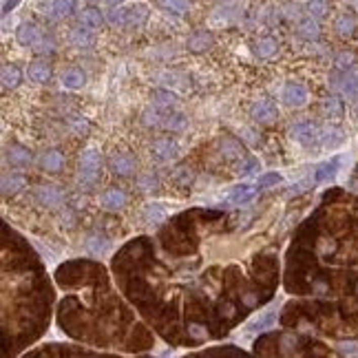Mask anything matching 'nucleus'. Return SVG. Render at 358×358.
<instances>
[{"mask_svg": "<svg viewBox=\"0 0 358 358\" xmlns=\"http://www.w3.org/2000/svg\"><path fill=\"white\" fill-rule=\"evenodd\" d=\"M35 202L40 206H47V208H58V206L64 202V195L56 186H40L38 190H35Z\"/></svg>", "mask_w": 358, "mask_h": 358, "instance_id": "nucleus-3", "label": "nucleus"}, {"mask_svg": "<svg viewBox=\"0 0 358 358\" xmlns=\"http://www.w3.org/2000/svg\"><path fill=\"white\" fill-rule=\"evenodd\" d=\"M354 292H356V296H358V281H356V285H354Z\"/></svg>", "mask_w": 358, "mask_h": 358, "instance_id": "nucleus-49", "label": "nucleus"}, {"mask_svg": "<svg viewBox=\"0 0 358 358\" xmlns=\"http://www.w3.org/2000/svg\"><path fill=\"white\" fill-rule=\"evenodd\" d=\"M124 204H126V195L120 188H108L104 195H102V206L106 210H120Z\"/></svg>", "mask_w": 358, "mask_h": 358, "instance_id": "nucleus-11", "label": "nucleus"}, {"mask_svg": "<svg viewBox=\"0 0 358 358\" xmlns=\"http://www.w3.org/2000/svg\"><path fill=\"white\" fill-rule=\"evenodd\" d=\"M307 186H309V181H307V179H303V181H299V184L290 186V195H301V192H305V190H307Z\"/></svg>", "mask_w": 358, "mask_h": 358, "instance_id": "nucleus-45", "label": "nucleus"}, {"mask_svg": "<svg viewBox=\"0 0 358 358\" xmlns=\"http://www.w3.org/2000/svg\"><path fill=\"white\" fill-rule=\"evenodd\" d=\"M108 166L115 175H131L135 171V160L129 153H115L111 160H108Z\"/></svg>", "mask_w": 358, "mask_h": 358, "instance_id": "nucleus-7", "label": "nucleus"}, {"mask_svg": "<svg viewBox=\"0 0 358 358\" xmlns=\"http://www.w3.org/2000/svg\"><path fill=\"white\" fill-rule=\"evenodd\" d=\"M27 186V179L22 177V175H7V177L3 179V192L5 195H16L18 190H22V188Z\"/></svg>", "mask_w": 358, "mask_h": 358, "instance_id": "nucleus-23", "label": "nucleus"}, {"mask_svg": "<svg viewBox=\"0 0 358 358\" xmlns=\"http://www.w3.org/2000/svg\"><path fill=\"white\" fill-rule=\"evenodd\" d=\"M40 166L47 173H60L64 168V155L60 150H47L40 157Z\"/></svg>", "mask_w": 358, "mask_h": 358, "instance_id": "nucleus-8", "label": "nucleus"}, {"mask_svg": "<svg viewBox=\"0 0 358 358\" xmlns=\"http://www.w3.org/2000/svg\"><path fill=\"white\" fill-rule=\"evenodd\" d=\"M354 29H356V20H354V18H351L349 14H343V16L336 18V31L341 33V35H345V38H347V35L354 33Z\"/></svg>", "mask_w": 358, "mask_h": 358, "instance_id": "nucleus-29", "label": "nucleus"}, {"mask_svg": "<svg viewBox=\"0 0 358 358\" xmlns=\"http://www.w3.org/2000/svg\"><path fill=\"white\" fill-rule=\"evenodd\" d=\"M31 49L35 53H42V56H45V53H53V51H56V42H53V38H49V35H40V38L33 42Z\"/></svg>", "mask_w": 358, "mask_h": 358, "instance_id": "nucleus-32", "label": "nucleus"}, {"mask_svg": "<svg viewBox=\"0 0 358 358\" xmlns=\"http://www.w3.org/2000/svg\"><path fill=\"white\" fill-rule=\"evenodd\" d=\"M16 38H18L20 45L33 47V42L40 38V31H38V27H35L33 22H22V25L16 29Z\"/></svg>", "mask_w": 358, "mask_h": 358, "instance_id": "nucleus-10", "label": "nucleus"}, {"mask_svg": "<svg viewBox=\"0 0 358 358\" xmlns=\"http://www.w3.org/2000/svg\"><path fill=\"white\" fill-rule=\"evenodd\" d=\"M281 184V175L276 173H268V175H261L259 177V188H268V186H276Z\"/></svg>", "mask_w": 358, "mask_h": 358, "instance_id": "nucleus-40", "label": "nucleus"}, {"mask_svg": "<svg viewBox=\"0 0 358 358\" xmlns=\"http://www.w3.org/2000/svg\"><path fill=\"white\" fill-rule=\"evenodd\" d=\"M221 316H226V319H232L234 316V312H236V307L232 305V303H221Z\"/></svg>", "mask_w": 358, "mask_h": 358, "instance_id": "nucleus-46", "label": "nucleus"}, {"mask_svg": "<svg viewBox=\"0 0 358 358\" xmlns=\"http://www.w3.org/2000/svg\"><path fill=\"white\" fill-rule=\"evenodd\" d=\"M93 42H95V38H93V33H91V29H87V27L80 25L77 29L71 31V45L77 47V49H91Z\"/></svg>", "mask_w": 358, "mask_h": 358, "instance_id": "nucleus-12", "label": "nucleus"}, {"mask_svg": "<svg viewBox=\"0 0 358 358\" xmlns=\"http://www.w3.org/2000/svg\"><path fill=\"white\" fill-rule=\"evenodd\" d=\"M212 47V35L206 31H195L188 38V49L190 51H206Z\"/></svg>", "mask_w": 358, "mask_h": 358, "instance_id": "nucleus-16", "label": "nucleus"}, {"mask_svg": "<svg viewBox=\"0 0 358 358\" xmlns=\"http://www.w3.org/2000/svg\"><path fill=\"white\" fill-rule=\"evenodd\" d=\"M283 100L288 106H303L307 102V91L299 82H288L283 87Z\"/></svg>", "mask_w": 358, "mask_h": 358, "instance_id": "nucleus-5", "label": "nucleus"}, {"mask_svg": "<svg viewBox=\"0 0 358 358\" xmlns=\"http://www.w3.org/2000/svg\"><path fill=\"white\" fill-rule=\"evenodd\" d=\"M29 77H31L33 82H38V84L49 82L51 66L47 64V62H42V60H38V62H31V66H29Z\"/></svg>", "mask_w": 358, "mask_h": 358, "instance_id": "nucleus-15", "label": "nucleus"}, {"mask_svg": "<svg viewBox=\"0 0 358 358\" xmlns=\"http://www.w3.org/2000/svg\"><path fill=\"white\" fill-rule=\"evenodd\" d=\"M106 248H108V239L104 234H100V232H93V234H89V239H87V250L91 254H102V252H106Z\"/></svg>", "mask_w": 358, "mask_h": 358, "instance_id": "nucleus-24", "label": "nucleus"}, {"mask_svg": "<svg viewBox=\"0 0 358 358\" xmlns=\"http://www.w3.org/2000/svg\"><path fill=\"white\" fill-rule=\"evenodd\" d=\"M290 135H292L296 142H301L303 146H312L319 139V129L309 122H303V124H294L292 129H290Z\"/></svg>", "mask_w": 358, "mask_h": 358, "instance_id": "nucleus-4", "label": "nucleus"}, {"mask_svg": "<svg viewBox=\"0 0 358 358\" xmlns=\"http://www.w3.org/2000/svg\"><path fill=\"white\" fill-rule=\"evenodd\" d=\"M157 5H160L162 9L171 11V14H186L188 7H190V0H157Z\"/></svg>", "mask_w": 358, "mask_h": 358, "instance_id": "nucleus-27", "label": "nucleus"}, {"mask_svg": "<svg viewBox=\"0 0 358 358\" xmlns=\"http://www.w3.org/2000/svg\"><path fill=\"white\" fill-rule=\"evenodd\" d=\"M257 195V186H250V184H241V186H234L232 192H230V199H232L234 204H246L254 199Z\"/></svg>", "mask_w": 358, "mask_h": 358, "instance_id": "nucleus-17", "label": "nucleus"}, {"mask_svg": "<svg viewBox=\"0 0 358 358\" xmlns=\"http://www.w3.org/2000/svg\"><path fill=\"white\" fill-rule=\"evenodd\" d=\"M144 217H146L148 223H162L164 219H166V210H164L160 204H148Z\"/></svg>", "mask_w": 358, "mask_h": 358, "instance_id": "nucleus-30", "label": "nucleus"}, {"mask_svg": "<svg viewBox=\"0 0 358 358\" xmlns=\"http://www.w3.org/2000/svg\"><path fill=\"white\" fill-rule=\"evenodd\" d=\"M252 117L257 120V122H261V124H270V122H274L276 120V115H279V108H276V104L272 100H259V102H254L252 104Z\"/></svg>", "mask_w": 358, "mask_h": 358, "instance_id": "nucleus-2", "label": "nucleus"}, {"mask_svg": "<svg viewBox=\"0 0 358 358\" xmlns=\"http://www.w3.org/2000/svg\"><path fill=\"white\" fill-rule=\"evenodd\" d=\"M20 84V69L14 64H5L3 66V89H16Z\"/></svg>", "mask_w": 358, "mask_h": 358, "instance_id": "nucleus-21", "label": "nucleus"}, {"mask_svg": "<svg viewBox=\"0 0 358 358\" xmlns=\"http://www.w3.org/2000/svg\"><path fill=\"white\" fill-rule=\"evenodd\" d=\"M108 5H120V3H124V0H106Z\"/></svg>", "mask_w": 358, "mask_h": 358, "instance_id": "nucleus-48", "label": "nucleus"}, {"mask_svg": "<svg viewBox=\"0 0 358 358\" xmlns=\"http://www.w3.org/2000/svg\"><path fill=\"white\" fill-rule=\"evenodd\" d=\"M338 351H341V354H358V343L356 341L338 343Z\"/></svg>", "mask_w": 358, "mask_h": 358, "instance_id": "nucleus-43", "label": "nucleus"}, {"mask_svg": "<svg viewBox=\"0 0 358 358\" xmlns=\"http://www.w3.org/2000/svg\"><path fill=\"white\" fill-rule=\"evenodd\" d=\"M153 155L157 157V160H162V162L175 160V157H177V144H175L171 137L155 139V142H153Z\"/></svg>", "mask_w": 358, "mask_h": 358, "instance_id": "nucleus-6", "label": "nucleus"}, {"mask_svg": "<svg viewBox=\"0 0 358 358\" xmlns=\"http://www.w3.org/2000/svg\"><path fill=\"white\" fill-rule=\"evenodd\" d=\"M327 0H309L307 3V14L312 18H323L327 16Z\"/></svg>", "mask_w": 358, "mask_h": 358, "instance_id": "nucleus-34", "label": "nucleus"}, {"mask_svg": "<svg viewBox=\"0 0 358 358\" xmlns=\"http://www.w3.org/2000/svg\"><path fill=\"white\" fill-rule=\"evenodd\" d=\"M160 126L166 131H181L186 126V117L181 113H166V115H162Z\"/></svg>", "mask_w": 358, "mask_h": 358, "instance_id": "nucleus-22", "label": "nucleus"}, {"mask_svg": "<svg viewBox=\"0 0 358 358\" xmlns=\"http://www.w3.org/2000/svg\"><path fill=\"white\" fill-rule=\"evenodd\" d=\"M137 186L142 188V190H153V188H157V179L153 175H144V177H139Z\"/></svg>", "mask_w": 358, "mask_h": 358, "instance_id": "nucleus-42", "label": "nucleus"}, {"mask_svg": "<svg viewBox=\"0 0 358 358\" xmlns=\"http://www.w3.org/2000/svg\"><path fill=\"white\" fill-rule=\"evenodd\" d=\"M257 171H261V164L259 160H254V157H250V160H246L244 164H241V177H250V175H254Z\"/></svg>", "mask_w": 358, "mask_h": 358, "instance_id": "nucleus-38", "label": "nucleus"}, {"mask_svg": "<svg viewBox=\"0 0 358 358\" xmlns=\"http://www.w3.org/2000/svg\"><path fill=\"white\" fill-rule=\"evenodd\" d=\"M274 316H276L274 312L263 314L261 319H257L254 323H250V330H254V332H263V330H268V327H270L272 323H274Z\"/></svg>", "mask_w": 358, "mask_h": 358, "instance_id": "nucleus-37", "label": "nucleus"}, {"mask_svg": "<svg viewBox=\"0 0 358 358\" xmlns=\"http://www.w3.org/2000/svg\"><path fill=\"white\" fill-rule=\"evenodd\" d=\"M5 157H7V162L11 164V166H27V164H31V153H29L25 146H20V144L9 146Z\"/></svg>", "mask_w": 358, "mask_h": 358, "instance_id": "nucleus-9", "label": "nucleus"}, {"mask_svg": "<svg viewBox=\"0 0 358 358\" xmlns=\"http://www.w3.org/2000/svg\"><path fill=\"white\" fill-rule=\"evenodd\" d=\"M102 14H100V9H95V7H87V9H82V14H80V25L82 27H87V29H100L102 25Z\"/></svg>", "mask_w": 358, "mask_h": 358, "instance_id": "nucleus-14", "label": "nucleus"}, {"mask_svg": "<svg viewBox=\"0 0 358 358\" xmlns=\"http://www.w3.org/2000/svg\"><path fill=\"white\" fill-rule=\"evenodd\" d=\"M343 113H345V106H343V102L338 98H334V95H332V98L325 100V115L330 120H341Z\"/></svg>", "mask_w": 358, "mask_h": 358, "instance_id": "nucleus-28", "label": "nucleus"}, {"mask_svg": "<svg viewBox=\"0 0 358 358\" xmlns=\"http://www.w3.org/2000/svg\"><path fill=\"white\" fill-rule=\"evenodd\" d=\"M221 150H223V153H226L228 160H234V157H241V153H244L239 144H236L234 139H230V137H228V139H223V142H221Z\"/></svg>", "mask_w": 358, "mask_h": 358, "instance_id": "nucleus-35", "label": "nucleus"}, {"mask_svg": "<svg viewBox=\"0 0 358 358\" xmlns=\"http://www.w3.org/2000/svg\"><path fill=\"white\" fill-rule=\"evenodd\" d=\"M338 166H341V160H338V157H334V160H330V162H323L316 168V173H314V179H316V181H330V179H334V177H336Z\"/></svg>", "mask_w": 358, "mask_h": 358, "instance_id": "nucleus-13", "label": "nucleus"}, {"mask_svg": "<svg viewBox=\"0 0 358 358\" xmlns=\"http://www.w3.org/2000/svg\"><path fill=\"white\" fill-rule=\"evenodd\" d=\"M84 73L80 69H69V71H64L62 73V84L66 89H80V87H84Z\"/></svg>", "mask_w": 358, "mask_h": 358, "instance_id": "nucleus-25", "label": "nucleus"}, {"mask_svg": "<svg viewBox=\"0 0 358 358\" xmlns=\"http://www.w3.org/2000/svg\"><path fill=\"white\" fill-rule=\"evenodd\" d=\"M100 181V153L95 146H89L80 155V173H77V184L84 190H93Z\"/></svg>", "mask_w": 358, "mask_h": 358, "instance_id": "nucleus-1", "label": "nucleus"}, {"mask_svg": "<svg viewBox=\"0 0 358 358\" xmlns=\"http://www.w3.org/2000/svg\"><path fill=\"white\" fill-rule=\"evenodd\" d=\"M162 122V115L157 113V111H146L144 113V124H148V126H160Z\"/></svg>", "mask_w": 358, "mask_h": 358, "instance_id": "nucleus-44", "label": "nucleus"}, {"mask_svg": "<svg viewBox=\"0 0 358 358\" xmlns=\"http://www.w3.org/2000/svg\"><path fill=\"white\" fill-rule=\"evenodd\" d=\"M354 58L349 56V53H341V56L336 58V66H338V71H349V69H354Z\"/></svg>", "mask_w": 358, "mask_h": 358, "instance_id": "nucleus-41", "label": "nucleus"}, {"mask_svg": "<svg viewBox=\"0 0 358 358\" xmlns=\"http://www.w3.org/2000/svg\"><path fill=\"white\" fill-rule=\"evenodd\" d=\"M343 139H345V137H343V133L338 131V129H325L323 135H321V142H323V146H330V148L338 146Z\"/></svg>", "mask_w": 358, "mask_h": 358, "instance_id": "nucleus-31", "label": "nucleus"}, {"mask_svg": "<svg viewBox=\"0 0 358 358\" xmlns=\"http://www.w3.org/2000/svg\"><path fill=\"white\" fill-rule=\"evenodd\" d=\"M299 33H301L305 40H316V38H319V22L314 20L312 16L305 18V20H301V22H299Z\"/></svg>", "mask_w": 358, "mask_h": 358, "instance_id": "nucleus-26", "label": "nucleus"}, {"mask_svg": "<svg viewBox=\"0 0 358 358\" xmlns=\"http://www.w3.org/2000/svg\"><path fill=\"white\" fill-rule=\"evenodd\" d=\"M20 3V0H5V7H3V14H9L11 9L16 7V5Z\"/></svg>", "mask_w": 358, "mask_h": 358, "instance_id": "nucleus-47", "label": "nucleus"}, {"mask_svg": "<svg viewBox=\"0 0 358 358\" xmlns=\"http://www.w3.org/2000/svg\"><path fill=\"white\" fill-rule=\"evenodd\" d=\"M108 22L111 25H120V27H126V18H129V9H122V7H117V9H111L108 11Z\"/></svg>", "mask_w": 358, "mask_h": 358, "instance_id": "nucleus-36", "label": "nucleus"}, {"mask_svg": "<svg viewBox=\"0 0 358 358\" xmlns=\"http://www.w3.org/2000/svg\"><path fill=\"white\" fill-rule=\"evenodd\" d=\"M356 173H358V166H356Z\"/></svg>", "mask_w": 358, "mask_h": 358, "instance_id": "nucleus-50", "label": "nucleus"}, {"mask_svg": "<svg viewBox=\"0 0 358 358\" xmlns=\"http://www.w3.org/2000/svg\"><path fill=\"white\" fill-rule=\"evenodd\" d=\"M153 102L157 108H164V111H171V108L177 104V98L171 93V91H164V89H155L153 91Z\"/></svg>", "mask_w": 358, "mask_h": 358, "instance_id": "nucleus-20", "label": "nucleus"}, {"mask_svg": "<svg viewBox=\"0 0 358 358\" xmlns=\"http://www.w3.org/2000/svg\"><path fill=\"white\" fill-rule=\"evenodd\" d=\"M276 49H279V42L274 38H261L257 45H254V53H257L261 60L272 58L276 53Z\"/></svg>", "mask_w": 358, "mask_h": 358, "instance_id": "nucleus-18", "label": "nucleus"}, {"mask_svg": "<svg viewBox=\"0 0 358 358\" xmlns=\"http://www.w3.org/2000/svg\"><path fill=\"white\" fill-rule=\"evenodd\" d=\"M188 336L195 338V341H202V338H206V336H208V332H206V325L190 323V325H188Z\"/></svg>", "mask_w": 358, "mask_h": 358, "instance_id": "nucleus-39", "label": "nucleus"}, {"mask_svg": "<svg viewBox=\"0 0 358 358\" xmlns=\"http://www.w3.org/2000/svg\"><path fill=\"white\" fill-rule=\"evenodd\" d=\"M148 18V7L146 5H133L129 9V18H126V27H139L144 25Z\"/></svg>", "mask_w": 358, "mask_h": 358, "instance_id": "nucleus-19", "label": "nucleus"}, {"mask_svg": "<svg viewBox=\"0 0 358 358\" xmlns=\"http://www.w3.org/2000/svg\"><path fill=\"white\" fill-rule=\"evenodd\" d=\"M53 11L60 18H69L75 11V0H56L53 3Z\"/></svg>", "mask_w": 358, "mask_h": 358, "instance_id": "nucleus-33", "label": "nucleus"}]
</instances>
